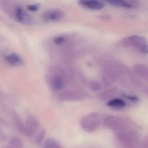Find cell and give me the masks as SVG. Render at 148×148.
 Masks as SVG:
<instances>
[{"instance_id": "cell-1", "label": "cell", "mask_w": 148, "mask_h": 148, "mask_svg": "<svg viewBox=\"0 0 148 148\" xmlns=\"http://www.w3.org/2000/svg\"><path fill=\"white\" fill-rule=\"evenodd\" d=\"M80 126L88 132H93L99 128L101 124L100 115L97 112L89 113L83 117L80 120Z\"/></svg>"}, {"instance_id": "cell-2", "label": "cell", "mask_w": 148, "mask_h": 148, "mask_svg": "<svg viewBox=\"0 0 148 148\" xmlns=\"http://www.w3.org/2000/svg\"><path fill=\"white\" fill-rule=\"evenodd\" d=\"M116 134L118 139L124 148H136L138 137L135 132L123 130L117 132Z\"/></svg>"}, {"instance_id": "cell-3", "label": "cell", "mask_w": 148, "mask_h": 148, "mask_svg": "<svg viewBox=\"0 0 148 148\" xmlns=\"http://www.w3.org/2000/svg\"><path fill=\"white\" fill-rule=\"evenodd\" d=\"M104 125L113 130L120 131L124 130L125 123L123 119L113 115L105 114L103 118Z\"/></svg>"}, {"instance_id": "cell-4", "label": "cell", "mask_w": 148, "mask_h": 148, "mask_svg": "<svg viewBox=\"0 0 148 148\" xmlns=\"http://www.w3.org/2000/svg\"><path fill=\"white\" fill-rule=\"evenodd\" d=\"M65 13L62 10L58 9L47 10L43 13V19L47 22L59 21L64 18Z\"/></svg>"}, {"instance_id": "cell-5", "label": "cell", "mask_w": 148, "mask_h": 148, "mask_svg": "<svg viewBox=\"0 0 148 148\" xmlns=\"http://www.w3.org/2000/svg\"><path fill=\"white\" fill-rule=\"evenodd\" d=\"M14 16L16 20L22 25H31L33 22L32 16L21 7L15 8Z\"/></svg>"}, {"instance_id": "cell-6", "label": "cell", "mask_w": 148, "mask_h": 148, "mask_svg": "<svg viewBox=\"0 0 148 148\" xmlns=\"http://www.w3.org/2000/svg\"><path fill=\"white\" fill-rule=\"evenodd\" d=\"M38 126L39 123L37 119L33 117L27 118L25 125V135L27 136H32Z\"/></svg>"}, {"instance_id": "cell-7", "label": "cell", "mask_w": 148, "mask_h": 148, "mask_svg": "<svg viewBox=\"0 0 148 148\" xmlns=\"http://www.w3.org/2000/svg\"><path fill=\"white\" fill-rule=\"evenodd\" d=\"M79 4L82 6L86 8H90L92 10H100L103 9L105 7L103 2L99 1H88L84 0L80 1L79 2Z\"/></svg>"}, {"instance_id": "cell-8", "label": "cell", "mask_w": 148, "mask_h": 148, "mask_svg": "<svg viewBox=\"0 0 148 148\" xmlns=\"http://www.w3.org/2000/svg\"><path fill=\"white\" fill-rule=\"evenodd\" d=\"M5 60L9 64L14 66H20L23 64L22 59L17 53H10L7 55Z\"/></svg>"}, {"instance_id": "cell-9", "label": "cell", "mask_w": 148, "mask_h": 148, "mask_svg": "<svg viewBox=\"0 0 148 148\" xmlns=\"http://www.w3.org/2000/svg\"><path fill=\"white\" fill-rule=\"evenodd\" d=\"M107 106L114 109H121L124 108L126 104L123 99L119 98H115L109 100L107 103Z\"/></svg>"}, {"instance_id": "cell-10", "label": "cell", "mask_w": 148, "mask_h": 148, "mask_svg": "<svg viewBox=\"0 0 148 148\" xmlns=\"http://www.w3.org/2000/svg\"><path fill=\"white\" fill-rule=\"evenodd\" d=\"M51 86L54 90H60L64 87V84L60 77L55 76L53 78L51 81Z\"/></svg>"}, {"instance_id": "cell-11", "label": "cell", "mask_w": 148, "mask_h": 148, "mask_svg": "<svg viewBox=\"0 0 148 148\" xmlns=\"http://www.w3.org/2000/svg\"><path fill=\"white\" fill-rule=\"evenodd\" d=\"M106 2L110 5L116 7L125 8H131L133 6L129 2L124 1L121 0H109Z\"/></svg>"}, {"instance_id": "cell-12", "label": "cell", "mask_w": 148, "mask_h": 148, "mask_svg": "<svg viewBox=\"0 0 148 148\" xmlns=\"http://www.w3.org/2000/svg\"><path fill=\"white\" fill-rule=\"evenodd\" d=\"M43 148H63L60 143L56 139L48 138L45 141Z\"/></svg>"}, {"instance_id": "cell-13", "label": "cell", "mask_w": 148, "mask_h": 148, "mask_svg": "<svg viewBox=\"0 0 148 148\" xmlns=\"http://www.w3.org/2000/svg\"><path fill=\"white\" fill-rule=\"evenodd\" d=\"M14 117L15 119L16 126H17L18 130L22 134H25V125L24 124L23 122L21 121L20 118L18 116L17 114H14Z\"/></svg>"}, {"instance_id": "cell-14", "label": "cell", "mask_w": 148, "mask_h": 148, "mask_svg": "<svg viewBox=\"0 0 148 148\" xmlns=\"http://www.w3.org/2000/svg\"><path fill=\"white\" fill-rule=\"evenodd\" d=\"M11 144L15 148H20L22 146V141L18 138H14L11 141Z\"/></svg>"}, {"instance_id": "cell-15", "label": "cell", "mask_w": 148, "mask_h": 148, "mask_svg": "<svg viewBox=\"0 0 148 148\" xmlns=\"http://www.w3.org/2000/svg\"><path fill=\"white\" fill-rule=\"evenodd\" d=\"M66 41V38L63 36H58L54 38V42L57 45H61Z\"/></svg>"}, {"instance_id": "cell-16", "label": "cell", "mask_w": 148, "mask_h": 148, "mask_svg": "<svg viewBox=\"0 0 148 148\" xmlns=\"http://www.w3.org/2000/svg\"><path fill=\"white\" fill-rule=\"evenodd\" d=\"M40 7V5L39 4H36L28 6L27 9L32 12H36L39 10Z\"/></svg>"}, {"instance_id": "cell-17", "label": "cell", "mask_w": 148, "mask_h": 148, "mask_svg": "<svg viewBox=\"0 0 148 148\" xmlns=\"http://www.w3.org/2000/svg\"><path fill=\"white\" fill-rule=\"evenodd\" d=\"M45 130H42L40 131L39 135H38V138H37V142L38 143H41L42 141H43L44 137H45Z\"/></svg>"}, {"instance_id": "cell-18", "label": "cell", "mask_w": 148, "mask_h": 148, "mask_svg": "<svg viewBox=\"0 0 148 148\" xmlns=\"http://www.w3.org/2000/svg\"><path fill=\"white\" fill-rule=\"evenodd\" d=\"M126 97L128 100H130L133 103H138L139 100V99L137 97L130 95H126Z\"/></svg>"}]
</instances>
